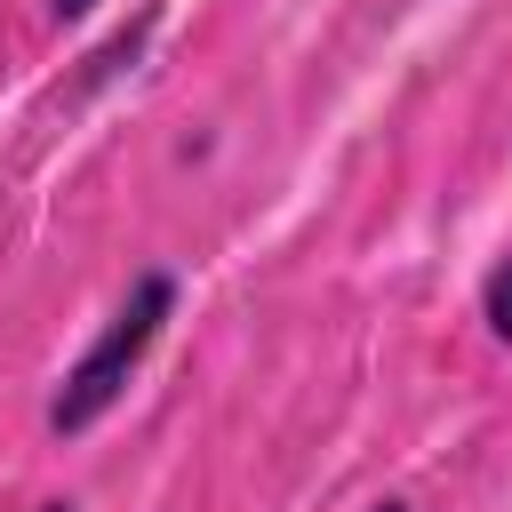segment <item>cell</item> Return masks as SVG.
<instances>
[{
  "instance_id": "6da1fadb",
  "label": "cell",
  "mask_w": 512,
  "mask_h": 512,
  "mask_svg": "<svg viewBox=\"0 0 512 512\" xmlns=\"http://www.w3.org/2000/svg\"><path fill=\"white\" fill-rule=\"evenodd\" d=\"M176 320V272H136L128 280V296H120V312L96 328V344L64 368V384H56V400H48V432L56 440H80L88 424H104L112 408H120V392H128V376L152 360V344H160V328Z\"/></svg>"
},
{
  "instance_id": "7a4b0ae2",
  "label": "cell",
  "mask_w": 512,
  "mask_h": 512,
  "mask_svg": "<svg viewBox=\"0 0 512 512\" xmlns=\"http://www.w3.org/2000/svg\"><path fill=\"white\" fill-rule=\"evenodd\" d=\"M480 320H488V328H496V336L512 344V256H504V264L488 272V288H480Z\"/></svg>"
},
{
  "instance_id": "3957f363",
  "label": "cell",
  "mask_w": 512,
  "mask_h": 512,
  "mask_svg": "<svg viewBox=\"0 0 512 512\" xmlns=\"http://www.w3.org/2000/svg\"><path fill=\"white\" fill-rule=\"evenodd\" d=\"M48 8H56V16H64V24H72V16H88V8H96V0H48Z\"/></svg>"
},
{
  "instance_id": "277c9868",
  "label": "cell",
  "mask_w": 512,
  "mask_h": 512,
  "mask_svg": "<svg viewBox=\"0 0 512 512\" xmlns=\"http://www.w3.org/2000/svg\"><path fill=\"white\" fill-rule=\"evenodd\" d=\"M368 512H408V504H392V496H384V504H368Z\"/></svg>"
},
{
  "instance_id": "5b68a950",
  "label": "cell",
  "mask_w": 512,
  "mask_h": 512,
  "mask_svg": "<svg viewBox=\"0 0 512 512\" xmlns=\"http://www.w3.org/2000/svg\"><path fill=\"white\" fill-rule=\"evenodd\" d=\"M40 512H72V504H40Z\"/></svg>"
}]
</instances>
